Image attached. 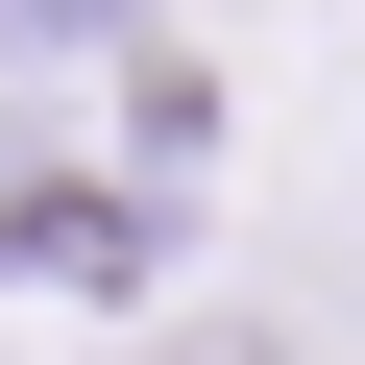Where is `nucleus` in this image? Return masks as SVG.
Listing matches in <instances>:
<instances>
[{"instance_id":"nucleus-1","label":"nucleus","mask_w":365,"mask_h":365,"mask_svg":"<svg viewBox=\"0 0 365 365\" xmlns=\"http://www.w3.org/2000/svg\"><path fill=\"white\" fill-rule=\"evenodd\" d=\"M170 365H268V341H170Z\"/></svg>"}]
</instances>
